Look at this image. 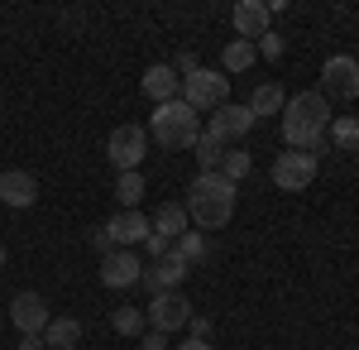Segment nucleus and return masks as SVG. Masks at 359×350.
<instances>
[{"label": "nucleus", "mask_w": 359, "mask_h": 350, "mask_svg": "<svg viewBox=\"0 0 359 350\" xmlns=\"http://www.w3.org/2000/svg\"><path fill=\"white\" fill-rule=\"evenodd\" d=\"M192 149H196V163H201V173H221L225 154H230L221 139H216V135H206V130H201V139H196Z\"/></svg>", "instance_id": "412c9836"}, {"label": "nucleus", "mask_w": 359, "mask_h": 350, "mask_svg": "<svg viewBox=\"0 0 359 350\" xmlns=\"http://www.w3.org/2000/svg\"><path fill=\"white\" fill-rule=\"evenodd\" d=\"M91 245H96V249H101V259H106V254H111V249H115V240H111V231H106V226H101V231H96V235H91Z\"/></svg>", "instance_id": "c756f323"}, {"label": "nucleus", "mask_w": 359, "mask_h": 350, "mask_svg": "<svg viewBox=\"0 0 359 350\" xmlns=\"http://www.w3.org/2000/svg\"><path fill=\"white\" fill-rule=\"evenodd\" d=\"M20 350H43V336H20Z\"/></svg>", "instance_id": "2f4dec72"}, {"label": "nucleus", "mask_w": 359, "mask_h": 350, "mask_svg": "<svg viewBox=\"0 0 359 350\" xmlns=\"http://www.w3.org/2000/svg\"><path fill=\"white\" fill-rule=\"evenodd\" d=\"M326 130H331V101H326L321 91H297V96H287V106H283V139H287V149L316 154V149L326 144Z\"/></svg>", "instance_id": "f257e3e1"}, {"label": "nucleus", "mask_w": 359, "mask_h": 350, "mask_svg": "<svg viewBox=\"0 0 359 350\" xmlns=\"http://www.w3.org/2000/svg\"><path fill=\"white\" fill-rule=\"evenodd\" d=\"M144 254H154V259H168V254H172V240H163V235H154V231H149V240H144Z\"/></svg>", "instance_id": "cd10ccee"}, {"label": "nucleus", "mask_w": 359, "mask_h": 350, "mask_svg": "<svg viewBox=\"0 0 359 350\" xmlns=\"http://www.w3.org/2000/svg\"><path fill=\"white\" fill-rule=\"evenodd\" d=\"M249 168H254L249 149H230V154H225V163H221V178H225V183H240Z\"/></svg>", "instance_id": "a878e982"}, {"label": "nucleus", "mask_w": 359, "mask_h": 350, "mask_svg": "<svg viewBox=\"0 0 359 350\" xmlns=\"http://www.w3.org/2000/svg\"><path fill=\"white\" fill-rule=\"evenodd\" d=\"M0 269H5V245H0Z\"/></svg>", "instance_id": "72a5a7b5"}, {"label": "nucleus", "mask_w": 359, "mask_h": 350, "mask_svg": "<svg viewBox=\"0 0 359 350\" xmlns=\"http://www.w3.org/2000/svg\"><path fill=\"white\" fill-rule=\"evenodd\" d=\"M149 135H154L158 149H192L201 139V120H196V110L187 101H163V106H154Z\"/></svg>", "instance_id": "7ed1b4c3"}, {"label": "nucleus", "mask_w": 359, "mask_h": 350, "mask_svg": "<svg viewBox=\"0 0 359 350\" xmlns=\"http://www.w3.org/2000/svg\"><path fill=\"white\" fill-rule=\"evenodd\" d=\"M192 341H211V322H206V317H192Z\"/></svg>", "instance_id": "7c9ffc66"}, {"label": "nucleus", "mask_w": 359, "mask_h": 350, "mask_svg": "<svg viewBox=\"0 0 359 350\" xmlns=\"http://www.w3.org/2000/svg\"><path fill=\"white\" fill-rule=\"evenodd\" d=\"M230 20H235V39H245V44H254L259 34L273 29V15H269L264 0H240V5L230 10Z\"/></svg>", "instance_id": "4468645a"}, {"label": "nucleus", "mask_w": 359, "mask_h": 350, "mask_svg": "<svg viewBox=\"0 0 359 350\" xmlns=\"http://www.w3.org/2000/svg\"><path fill=\"white\" fill-rule=\"evenodd\" d=\"M245 106H249V115H254V120H269V115H283L287 91H283L278 82H264V86H254V96H249Z\"/></svg>", "instance_id": "a211bd4d"}, {"label": "nucleus", "mask_w": 359, "mask_h": 350, "mask_svg": "<svg viewBox=\"0 0 359 350\" xmlns=\"http://www.w3.org/2000/svg\"><path fill=\"white\" fill-rule=\"evenodd\" d=\"M254 63H259V53H254V44H245V39L225 44V67H230V77H235V72H249Z\"/></svg>", "instance_id": "b1692460"}, {"label": "nucleus", "mask_w": 359, "mask_h": 350, "mask_svg": "<svg viewBox=\"0 0 359 350\" xmlns=\"http://www.w3.org/2000/svg\"><path fill=\"white\" fill-rule=\"evenodd\" d=\"M254 53L259 58H283V34H278V29L259 34V39H254Z\"/></svg>", "instance_id": "bb28decb"}, {"label": "nucleus", "mask_w": 359, "mask_h": 350, "mask_svg": "<svg viewBox=\"0 0 359 350\" xmlns=\"http://www.w3.org/2000/svg\"><path fill=\"white\" fill-rule=\"evenodd\" d=\"M10 322H15V331L20 336H43V326L53 322V312H48V297L43 293H15V302H10Z\"/></svg>", "instance_id": "6e6552de"}, {"label": "nucleus", "mask_w": 359, "mask_h": 350, "mask_svg": "<svg viewBox=\"0 0 359 350\" xmlns=\"http://www.w3.org/2000/svg\"><path fill=\"white\" fill-rule=\"evenodd\" d=\"M172 259H182L187 269H192V264H201V259H206V235H201V231L177 235V240H172Z\"/></svg>", "instance_id": "4be33fe9"}, {"label": "nucleus", "mask_w": 359, "mask_h": 350, "mask_svg": "<svg viewBox=\"0 0 359 350\" xmlns=\"http://www.w3.org/2000/svg\"><path fill=\"white\" fill-rule=\"evenodd\" d=\"M82 331H86V326L77 322V317H53V322L43 326V346H53V350H77V346H82Z\"/></svg>", "instance_id": "6ab92c4d"}, {"label": "nucleus", "mask_w": 359, "mask_h": 350, "mask_svg": "<svg viewBox=\"0 0 359 350\" xmlns=\"http://www.w3.org/2000/svg\"><path fill=\"white\" fill-rule=\"evenodd\" d=\"M235 202H240L235 183H225L221 173H196L192 188H187V221H192V231H221V226H230Z\"/></svg>", "instance_id": "f03ea898"}, {"label": "nucleus", "mask_w": 359, "mask_h": 350, "mask_svg": "<svg viewBox=\"0 0 359 350\" xmlns=\"http://www.w3.org/2000/svg\"><path fill=\"white\" fill-rule=\"evenodd\" d=\"M182 101L201 115V110H221L225 101H230V82H225V72H216V67H192L187 77H182Z\"/></svg>", "instance_id": "20e7f679"}, {"label": "nucleus", "mask_w": 359, "mask_h": 350, "mask_svg": "<svg viewBox=\"0 0 359 350\" xmlns=\"http://www.w3.org/2000/svg\"><path fill=\"white\" fill-rule=\"evenodd\" d=\"M139 350H168V336L163 331H144L139 336Z\"/></svg>", "instance_id": "c85d7f7f"}, {"label": "nucleus", "mask_w": 359, "mask_h": 350, "mask_svg": "<svg viewBox=\"0 0 359 350\" xmlns=\"http://www.w3.org/2000/svg\"><path fill=\"white\" fill-rule=\"evenodd\" d=\"M311 183H316V154H306V149H283L273 159V188L306 192Z\"/></svg>", "instance_id": "0eeeda50"}, {"label": "nucleus", "mask_w": 359, "mask_h": 350, "mask_svg": "<svg viewBox=\"0 0 359 350\" xmlns=\"http://www.w3.org/2000/svg\"><path fill=\"white\" fill-rule=\"evenodd\" d=\"M111 326H115V336H144L149 317H144L139 307H115V312H111Z\"/></svg>", "instance_id": "5701e85b"}, {"label": "nucleus", "mask_w": 359, "mask_h": 350, "mask_svg": "<svg viewBox=\"0 0 359 350\" xmlns=\"http://www.w3.org/2000/svg\"><path fill=\"white\" fill-rule=\"evenodd\" d=\"M139 91L149 96V101H177V91H182V77H177V67L172 63H154L144 77H139Z\"/></svg>", "instance_id": "2eb2a0df"}, {"label": "nucleus", "mask_w": 359, "mask_h": 350, "mask_svg": "<svg viewBox=\"0 0 359 350\" xmlns=\"http://www.w3.org/2000/svg\"><path fill=\"white\" fill-rule=\"evenodd\" d=\"M139 197H144V178H139V173H120V178H115V202H120L125 212H135Z\"/></svg>", "instance_id": "393cba45"}, {"label": "nucleus", "mask_w": 359, "mask_h": 350, "mask_svg": "<svg viewBox=\"0 0 359 350\" xmlns=\"http://www.w3.org/2000/svg\"><path fill=\"white\" fill-rule=\"evenodd\" d=\"M0 202L15 207V212H29V207L39 202V178L25 173V168H5V173H0Z\"/></svg>", "instance_id": "ddd939ff"}, {"label": "nucleus", "mask_w": 359, "mask_h": 350, "mask_svg": "<svg viewBox=\"0 0 359 350\" xmlns=\"http://www.w3.org/2000/svg\"><path fill=\"white\" fill-rule=\"evenodd\" d=\"M139 273H144V259H139L135 249H111L106 259H101V283L106 288H135L139 283Z\"/></svg>", "instance_id": "9b49d317"}, {"label": "nucleus", "mask_w": 359, "mask_h": 350, "mask_svg": "<svg viewBox=\"0 0 359 350\" xmlns=\"http://www.w3.org/2000/svg\"><path fill=\"white\" fill-rule=\"evenodd\" d=\"M154 235H163V240H177V235H187L192 231V221H187V207L182 202H163L158 212H154Z\"/></svg>", "instance_id": "f3484780"}, {"label": "nucleus", "mask_w": 359, "mask_h": 350, "mask_svg": "<svg viewBox=\"0 0 359 350\" xmlns=\"http://www.w3.org/2000/svg\"><path fill=\"white\" fill-rule=\"evenodd\" d=\"M144 317H149L154 331H163V336H168V331H182V326L192 322V302H187L182 293H154Z\"/></svg>", "instance_id": "1a4fd4ad"}, {"label": "nucleus", "mask_w": 359, "mask_h": 350, "mask_svg": "<svg viewBox=\"0 0 359 350\" xmlns=\"http://www.w3.org/2000/svg\"><path fill=\"white\" fill-rule=\"evenodd\" d=\"M326 144H335L340 154H359V120L355 115H340V120H331V130H326Z\"/></svg>", "instance_id": "aec40b11"}, {"label": "nucleus", "mask_w": 359, "mask_h": 350, "mask_svg": "<svg viewBox=\"0 0 359 350\" xmlns=\"http://www.w3.org/2000/svg\"><path fill=\"white\" fill-rule=\"evenodd\" d=\"M149 154V130L144 125H115L111 139H106V159L120 168V173H139V163Z\"/></svg>", "instance_id": "423d86ee"}, {"label": "nucleus", "mask_w": 359, "mask_h": 350, "mask_svg": "<svg viewBox=\"0 0 359 350\" xmlns=\"http://www.w3.org/2000/svg\"><path fill=\"white\" fill-rule=\"evenodd\" d=\"M249 130H254V115H249L245 101H225L221 110H211V130L206 135H216L230 149L235 139H249Z\"/></svg>", "instance_id": "9d476101"}, {"label": "nucleus", "mask_w": 359, "mask_h": 350, "mask_svg": "<svg viewBox=\"0 0 359 350\" xmlns=\"http://www.w3.org/2000/svg\"><path fill=\"white\" fill-rule=\"evenodd\" d=\"M177 350H216V346H211V341H192V336H187V341H182Z\"/></svg>", "instance_id": "473e14b6"}, {"label": "nucleus", "mask_w": 359, "mask_h": 350, "mask_svg": "<svg viewBox=\"0 0 359 350\" xmlns=\"http://www.w3.org/2000/svg\"><path fill=\"white\" fill-rule=\"evenodd\" d=\"M321 96L326 101H359V58L335 53L321 63Z\"/></svg>", "instance_id": "39448f33"}, {"label": "nucleus", "mask_w": 359, "mask_h": 350, "mask_svg": "<svg viewBox=\"0 0 359 350\" xmlns=\"http://www.w3.org/2000/svg\"><path fill=\"white\" fill-rule=\"evenodd\" d=\"M139 283H144V293H182V283H187V264L182 259H154L149 269L139 273Z\"/></svg>", "instance_id": "f8f14e48"}, {"label": "nucleus", "mask_w": 359, "mask_h": 350, "mask_svg": "<svg viewBox=\"0 0 359 350\" xmlns=\"http://www.w3.org/2000/svg\"><path fill=\"white\" fill-rule=\"evenodd\" d=\"M106 231H111V240H115V249H135V245H144L149 240V216H139V212H120V216H111L106 221Z\"/></svg>", "instance_id": "dca6fc26"}]
</instances>
